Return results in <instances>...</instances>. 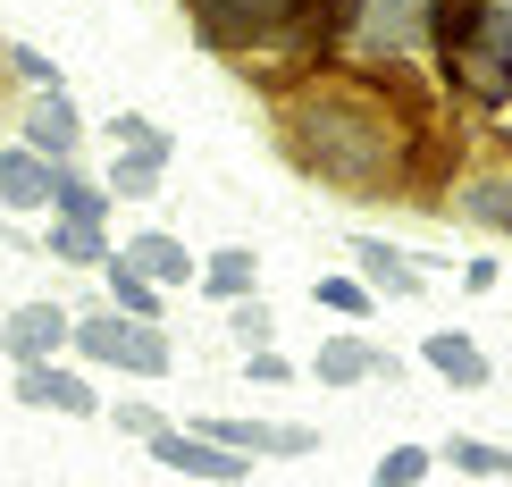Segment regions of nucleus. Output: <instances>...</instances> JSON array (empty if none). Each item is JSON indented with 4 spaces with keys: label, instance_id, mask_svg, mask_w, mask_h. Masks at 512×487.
<instances>
[{
    "label": "nucleus",
    "instance_id": "obj_2",
    "mask_svg": "<svg viewBox=\"0 0 512 487\" xmlns=\"http://www.w3.org/2000/svg\"><path fill=\"white\" fill-rule=\"evenodd\" d=\"M437 59L462 101H512V0H437Z\"/></svg>",
    "mask_w": 512,
    "mask_h": 487
},
{
    "label": "nucleus",
    "instance_id": "obj_25",
    "mask_svg": "<svg viewBox=\"0 0 512 487\" xmlns=\"http://www.w3.org/2000/svg\"><path fill=\"white\" fill-rule=\"evenodd\" d=\"M311 303L319 311H345V320H370V286H361V278H319Z\"/></svg>",
    "mask_w": 512,
    "mask_h": 487
},
{
    "label": "nucleus",
    "instance_id": "obj_20",
    "mask_svg": "<svg viewBox=\"0 0 512 487\" xmlns=\"http://www.w3.org/2000/svg\"><path fill=\"white\" fill-rule=\"evenodd\" d=\"M445 462L471 479H512V446H487V437H445Z\"/></svg>",
    "mask_w": 512,
    "mask_h": 487
},
{
    "label": "nucleus",
    "instance_id": "obj_1",
    "mask_svg": "<svg viewBox=\"0 0 512 487\" xmlns=\"http://www.w3.org/2000/svg\"><path fill=\"white\" fill-rule=\"evenodd\" d=\"M277 143H286L294 168H311L336 194H403L412 152H420V118L378 76L319 68L277 101Z\"/></svg>",
    "mask_w": 512,
    "mask_h": 487
},
{
    "label": "nucleus",
    "instance_id": "obj_4",
    "mask_svg": "<svg viewBox=\"0 0 512 487\" xmlns=\"http://www.w3.org/2000/svg\"><path fill=\"white\" fill-rule=\"evenodd\" d=\"M185 17L210 51H269L319 26V0H185Z\"/></svg>",
    "mask_w": 512,
    "mask_h": 487
},
{
    "label": "nucleus",
    "instance_id": "obj_12",
    "mask_svg": "<svg viewBox=\"0 0 512 487\" xmlns=\"http://www.w3.org/2000/svg\"><path fill=\"white\" fill-rule=\"evenodd\" d=\"M168 160H177V135H160V143H118V160H110V177H101V185H110L118 202H143V194L168 177Z\"/></svg>",
    "mask_w": 512,
    "mask_h": 487
},
{
    "label": "nucleus",
    "instance_id": "obj_31",
    "mask_svg": "<svg viewBox=\"0 0 512 487\" xmlns=\"http://www.w3.org/2000/svg\"><path fill=\"white\" fill-rule=\"evenodd\" d=\"M0 219H9V210H0Z\"/></svg>",
    "mask_w": 512,
    "mask_h": 487
},
{
    "label": "nucleus",
    "instance_id": "obj_14",
    "mask_svg": "<svg viewBox=\"0 0 512 487\" xmlns=\"http://www.w3.org/2000/svg\"><path fill=\"white\" fill-rule=\"evenodd\" d=\"M194 286L210 294V303H236V294L261 286V252H252V244H219V252H202V261H194Z\"/></svg>",
    "mask_w": 512,
    "mask_h": 487
},
{
    "label": "nucleus",
    "instance_id": "obj_24",
    "mask_svg": "<svg viewBox=\"0 0 512 487\" xmlns=\"http://www.w3.org/2000/svg\"><path fill=\"white\" fill-rule=\"evenodd\" d=\"M269 303H261V294H236V303H227V336H236V345L252 353V345H269Z\"/></svg>",
    "mask_w": 512,
    "mask_h": 487
},
{
    "label": "nucleus",
    "instance_id": "obj_21",
    "mask_svg": "<svg viewBox=\"0 0 512 487\" xmlns=\"http://www.w3.org/2000/svg\"><path fill=\"white\" fill-rule=\"evenodd\" d=\"M462 219H479V227H504V236H512V177H479L471 194H462Z\"/></svg>",
    "mask_w": 512,
    "mask_h": 487
},
{
    "label": "nucleus",
    "instance_id": "obj_9",
    "mask_svg": "<svg viewBox=\"0 0 512 487\" xmlns=\"http://www.w3.org/2000/svg\"><path fill=\"white\" fill-rule=\"evenodd\" d=\"M68 328H76L68 311L34 294V303H17L9 320H0V353H9V370L17 362H51V353H68Z\"/></svg>",
    "mask_w": 512,
    "mask_h": 487
},
{
    "label": "nucleus",
    "instance_id": "obj_11",
    "mask_svg": "<svg viewBox=\"0 0 512 487\" xmlns=\"http://www.w3.org/2000/svg\"><path fill=\"white\" fill-rule=\"evenodd\" d=\"M194 429L236 454H311L319 446V429H286V420H194Z\"/></svg>",
    "mask_w": 512,
    "mask_h": 487
},
{
    "label": "nucleus",
    "instance_id": "obj_26",
    "mask_svg": "<svg viewBox=\"0 0 512 487\" xmlns=\"http://www.w3.org/2000/svg\"><path fill=\"white\" fill-rule=\"evenodd\" d=\"M101 135H110V152H118V143H160L168 126H152V118H135V110H118L110 126H101Z\"/></svg>",
    "mask_w": 512,
    "mask_h": 487
},
{
    "label": "nucleus",
    "instance_id": "obj_7",
    "mask_svg": "<svg viewBox=\"0 0 512 487\" xmlns=\"http://www.w3.org/2000/svg\"><path fill=\"white\" fill-rule=\"evenodd\" d=\"M143 446H152V462H168V471H185V479H210V487H244V471H252V454L219 446V437H202V429H168V420Z\"/></svg>",
    "mask_w": 512,
    "mask_h": 487
},
{
    "label": "nucleus",
    "instance_id": "obj_18",
    "mask_svg": "<svg viewBox=\"0 0 512 487\" xmlns=\"http://www.w3.org/2000/svg\"><path fill=\"white\" fill-rule=\"evenodd\" d=\"M110 185H101V177H76V160L68 168H59V194H51V210H59V219H93V227H110Z\"/></svg>",
    "mask_w": 512,
    "mask_h": 487
},
{
    "label": "nucleus",
    "instance_id": "obj_16",
    "mask_svg": "<svg viewBox=\"0 0 512 487\" xmlns=\"http://www.w3.org/2000/svg\"><path fill=\"white\" fill-rule=\"evenodd\" d=\"M420 362H429L437 378H454V387H487V353H479V345H471L462 328H429Z\"/></svg>",
    "mask_w": 512,
    "mask_h": 487
},
{
    "label": "nucleus",
    "instance_id": "obj_13",
    "mask_svg": "<svg viewBox=\"0 0 512 487\" xmlns=\"http://www.w3.org/2000/svg\"><path fill=\"white\" fill-rule=\"evenodd\" d=\"M42 252L68 261V269H101L118 244H110V227H93V219H59V210H42Z\"/></svg>",
    "mask_w": 512,
    "mask_h": 487
},
{
    "label": "nucleus",
    "instance_id": "obj_29",
    "mask_svg": "<svg viewBox=\"0 0 512 487\" xmlns=\"http://www.w3.org/2000/svg\"><path fill=\"white\" fill-rule=\"evenodd\" d=\"M387 9H412V0H387Z\"/></svg>",
    "mask_w": 512,
    "mask_h": 487
},
{
    "label": "nucleus",
    "instance_id": "obj_6",
    "mask_svg": "<svg viewBox=\"0 0 512 487\" xmlns=\"http://www.w3.org/2000/svg\"><path fill=\"white\" fill-rule=\"evenodd\" d=\"M17 404H26V412H59V420H101L93 378H84L68 353H51V362H17Z\"/></svg>",
    "mask_w": 512,
    "mask_h": 487
},
{
    "label": "nucleus",
    "instance_id": "obj_19",
    "mask_svg": "<svg viewBox=\"0 0 512 487\" xmlns=\"http://www.w3.org/2000/svg\"><path fill=\"white\" fill-rule=\"evenodd\" d=\"M101 286H110V303H118V311H135V320H160V303H168V294H160L152 278H143V269H126L118 252L101 261Z\"/></svg>",
    "mask_w": 512,
    "mask_h": 487
},
{
    "label": "nucleus",
    "instance_id": "obj_5",
    "mask_svg": "<svg viewBox=\"0 0 512 487\" xmlns=\"http://www.w3.org/2000/svg\"><path fill=\"white\" fill-rule=\"evenodd\" d=\"M17 143H34V152H51V160L84 152V110H76L68 84H26V93H17Z\"/></svg>",
    "mask_w": 512,
    "mask_h": 487
},
{
    "label": "nucleus",
    "instance_id": "obj_22",
    "mask_svg": "<svg viewBox=\"0 0 512 487\" xmlns=\"http://www.w3.org/2000/svg\"><path fill=\"white\" fill-rule=\"evenodd\" d=\"M429 479V446H387L370 462V487H420Z\"/></svg>",
    "mask_w": 512,
    "mask_h": 487
},
{
    "label": "nucleus",
    "instance_id": "obj_23",
    "mask_svg": "<svg viewBox=\"0 0 512 487\" xmlns=\"http://www.w3.org/2000/svg\"><path fill=\"white\" fill-rule=\"evenodd\" d=\"M0 68H9L17 93H26V84H59V59H51V51H34V42H9V51H0Z\"/></svg>",
    "mask_w": 512,
    "mask_h": 487
},
{
    "label": "nucleus",
    "instance_id": "obj_10",
    "mask_svg": "<svg viewBox=\"0 0 512 487\" xmlns=\"http://www.w3.org/2000/svg\"><path fill=\"white\" fill-rule=\"evenodd\" d=\"M118 261H126V269H143V278H152L160 294L194 286V252L168 236V227H143V236H126V244H118Z\"/></svg>",
    "mask_w": 512,
    "mask_h": 487
},
{
    "label": "nucleus",
    "instance_id": "obj_15",
    "mask_svg": "<svg viewBox=\"0 0 512 487\" xmlns=\"http://www.w3.org/2000/svg\"><path fill=\"white\" fill-rule=\"evenodd\" d=\"M311 370H319V387H361V378H387L395 362L378 345H361V336H328V345L311 353Z\"/></svg>",
    "mask_w": 512,
    "mask_h": 487
},
{
    "label": "nucleus",
    "instance_id": "obj_28",
    "mask_svg": "<svg viewBox=\"0 0 512 487\" xmlns=\"http://www.w3.org/2000/svg\"><path fill=\"white\" fill-rule=\"evenodd\" d=\"M118 429H126V437H152L160 412H152V404H118Z\"/></svg>",
    "mask_w": 512,
    "mask_h": 487
},
{
    "label": "nucleus",
    "instance_id": "obj_30",
    "mask_svg": "<svg viewBox=\"0 0 512 487\" xmlns=\"http://www.w3.org/2000/svg\"><path fill=\"white\" fill-rule=\"evenodd\" d=\"M0 84H9V68H0Z\"/></svg>",
    "mask_w": 512,
    "mask_h": 487
},
{
    "label": "nucleus",
    "instance_id": "obj_27",
    "mask_svg": "<svg viewBox=\"0 0 512 487\" xmlns=\"http://www.w3.org/2000/svg\"><path fill=\"white\" fill-rule=\"evenodd\" d=\"M244 370L261 378V387H277V378H294V362H286V353H269V345H252V353H244Z\"/></svg>",
    "mask_w": 512,
    "mask_h": 487
},
{
    "label": "nucleus",
    "instance_id": "obj_8",
    "mask_svg": "<svg viewBox=\"0 0 512 487\" xmlns=\"http://www.w3.org/2000/svg\"><path fill=\"white\" fill-rule=\"evenodd\" d=\"M59 168L68 160L34 152V143H0V210H9V219H42L51 194H59Z\"/></svg>",
    "mask_w": 512,
    "mask_h": 487
},
{
    "label": "nucleus",
    "instance_id": "obj_17",
    "mask_svg": "<svg viewBox=\"0 0 512 487\" xmlns=\"http://www.w3.org/2000/svg\"><path fill=\"white\" fill-rule=\"evenodd\" d=\"M353 261H361V286H370V294H395V303H403V294H420V269L403 261L395 244H378V236H353Z\"/></svg>",
    "mask_w": 512,
    "mask_h": 487
},
{
    "label": "nucleus",
    "instance_id": "obj_3",
    "mask_svg": "<svg viewBox=\"0 0 512 487\" xmlns=\"http://www.w3.org/2000/svg\"><path fill=\"white\" fill-rule=\"evenodd\" d=\"M68 353L93 362V370H126V378H168V362H177L168 328L160 320H135V311H118V303L84 311V320L68 328Z\"/></svg>",
    "mask_w": 512,
    "mask_h": 487
}]
</instances>
